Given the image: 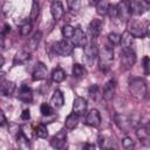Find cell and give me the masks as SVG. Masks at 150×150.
Returning a JSON list of instances; mask_svg holds the SVG:
<instances>
[{"mask_svg": "<svg viewBox=\"0 0 150 150\" xmlns=\"http://www.w3.org/2000/svg\"><path fill=\"white\" fill-rule=\"evenodd\" d=\"M128 89H129L131 96L135 97L136 100H143L146 96V91H148L146 83L141 77H132L129 81Z\"/></svg>", "mask_w": 150, "mask_h": 150, "instance_id": "6da1fadb", "label": "cell"}, {"mask_svg": "<svg viewBox=\"0 0 150 150\" xmlns=\"http://www.w3.org/2000/svg\"><path fill=\"white\" fill-rule=\"evenodd\" d=\"M98 68L101 71L107 73L110 69L111 62L114 61V49L110 46H104L98 52Z\"/></svg>", "mask_w": 150, "mask_h": 150, "instance_id": "7a4b0ae2", "label": "cell"}, {"mask_svg": "<svg viewBox=\"0 0 150 150\" xmlns=\"http://www.w3.org/2000/svg\"><path fill=\"white\" fill-rule=\"evenodd\" d=\"M136 62V54L132 48L122 47L121 52V68L123 70L130 69Z\"/></svg>", "mask_w": 150, "mask_h": 150, "instance_id": "3957f363", "label": "cell"}, {"mask_svg": "<svg viewBox=\"0 0 150 150\" xmlns=\"http://www.w3.org/2000/svg\"><path fill=\"white\" fill-rule=\"evenodd\" d=\"M53 50L55 54H57L60 56H68L74 50V43L70 42L68 39H64V40H61V41L54 43Z\"/></svg>", "mask_w": 150, "mask_h": 150, "instance_id": "277c9868", "label": "cell"}, {"mask_svg": "<svg viewBox=\"0 0 150 150\" xmlns=\"http://www.w3.org/2000/svg\"><path fill=\"white\" fill-rule=\"evenodd\" d=\"M131 16V9H130V0H122L117 5V18L123 21L128 22Z\"/></svg>", "mask_w": 150, "mask_h": 150, "instance_id": "5b68a950", "label": "cell"}, {"mask_svg": "<svg viewBox=\"0 0 150 150\" xmlns=\"http://www.w3.org/2000/svg\"><path fill=\"white\" fill-rule=\"evenodd\" d=\"M134 38H138V39H143L146 35V30L145 28H143V26L137 22V21H132L129 20L128 21V29H127Z\"/></svg>", "mask_w": 150, "mask_h": 150, "instance_id": "8992f818", "label": "cell"}, {"mask_svg": "<svg viewBox=\"0 0 150 150\" xmlns=\"http://www.w3.org/2000/svg\"><path fill=\"white\" fill-rule=\"evenodd\" d=\"M114 121L116 123V125L123 130V132H129L132 128V123H131V120L125 116V115H121V114H116L114 116Z\"/></svg>", "mask_w": 150, "mask_h": 150, "instance_id": "52a82bcc", "label": "cell"}, {"mask_svg": "<svg viewBox=\"0 0 150 150\" xmlns=\"http://www.w3.org/2000/svg\"><path fill=\"white\" fill-rule=\"evenodd\" d=\"M97 57H98V49H97L96 45L88 43L84 47V59H86V62L89 66H91Z\"/></svg>", "mask_w": 150, "mask_h": 150, "instance_id": "ba28073f", "label": "cell"}, {"mask_svg": "<svg viewBox=\"0 0 150 150\" xmlns=\"http://www.w3.org/2000/svg\"><path fill=\"white\" fill-rule=\"evenodd\" d=\"M66 139H67V132L64 129L60 130L56 135L53 136L52 141H50V145L54 148V149H61L66 144Z\"/></svg>", "mask_w": 150, "mask_h": 150, "instance_id": "9c48e42d", "label": "cell"}, {"mask_svg": "<svg viewBox=\"0 0 150 150\" xmlns=\"http://www.w3.org/2000/svg\"><path fill=\"white\" fill-rule=\"evenodd\" d=\"M47 67L43 62H38L34 70H33V74H32V79L33 81H41L43 79H46L47 76Z\"/></svg>", "mask_w": 150, "mask_h": 150, "instance_id": "30bf717a", "label": "cell"}, {"mask_svg": "<svg viewBox=\"0 0 150 150\" xmlns=\"http://www.w3.org/2000/svg\"><path fill=\"white\" fill-rule=\"evenodd\" d=\"M115 91H116V81L115 80H109L104 84V87H103V94H102V96H103V98L105 101L109 102V101L112 100V97L115 95Z\"/></svg>", "mask_w": 150, "mask_h": 150, "instance_id": "8fae6325", "label": "cell"}, {"mask_svg": "<svg viewBox=\"0 0 150 150\" xmlns=\"http://www.w3.org/2000/svg\"><path fill=\"white\" fill-rule=\"evenodd\" d=\"M87 105H88V103H87V101L83 98V97H76L75 100H74V102H73V112H75L76 115H79V116H82V115H84L86 114V111H87Z\"/></svg>", "mask_w": 150, "mask_h": 150, "instance_id": "7c38bea8", "label": "cell"}, {"mask_svg": "<svg viewBox=\"0 0 150 150\" xmlns=\"http://www.w3.org/2000/svg\"><path fill=\"white\" fill-rule=\"evenodd\" d=\"M86 124L89 127H94V128H97L101 124V115L97 109H91L88 112L86 117Z\"/></svg>", "mask_w": 150, "mask_h": 150, "instance_id": "4fadbf2b", "label": "cell"}, {"mask_svg": "<svg viewBox=\"0 0 150 150\" xmlns=\"http://www.w3.org/2000/svg\"><path fill=\"white\" fill-rule=\"evenodd\" d=\"M71 42L76 47H86L87 46V36L81 28H75L74 35L71 38Z\"/></svg>", "mask_w": 150, "mask_h": 150, "instance_id": "5bb4252c", "label": "cell"}, {"mask_svg": "<svg viewBox=\"0 0 150 150\" xmlns=\"http://www.w3.org/2000/svg\"><path fill=\"white\" fill-rule=\"evenodd\" d=\"M50 13H52V16L55 21H59L62 19L63 14H64V9H63V6L61 4V1L59 0H55L52 2L50 5Z\"/></svg>", "mask_w": 150, "mask_h": 150, "instance_id": "9a60e30c", "label": "cell"}, {"mask_svg": "<svg viewBox=\"0 0 150 150\" xmlns=\"http://www.w3.org/2000/svg\"><path fill=\"white\" fill-rule=\"evenodd\" d=\"M50 104L55 109H60L61 107H63V104H64V97H63V94H62L61 90L56 89L54 91V94L50 97Z\"/></svg>", "mask_w": 150, "mask_h": 150, "instance_id": "2e32d148", "label": "cell"}, {"mask_svg": "<svg viewBox=\"0 0 150 150\" xmlns=\"http://www.w3.org/2000/svg\"><path fill=\"white\" fill-rule=\"evenodd\" d=\"M102 26H103V22L100 19H93L90 21V23H89V32H90L93 39L97 38L100 35V33L102 30Z\"/></svg>", "mask_w": 150, "mask_h": 150, "instance_id": "e0dca14e", "label": "cell"}, {"mask_svg": "<svg viewBox=\"0 0 150 150\" xmlns=\"http://www.w3.org/2000/svg\"><path fill=\"white\" fill-rule=\"evenodd\" d=\"M18 97H19V100H21V101L25 102V103H29V102H32V100H33L32 89H30L28 86L22 84L21 88H20V91H19Z\"/></svg>", "mask_w": 150, "mask_h": 150, "instance_id": "ac0fdd59", "label": "cell"}, {"mask_svg": "<svg viewBox=\"0 0 150 150\" xmlns=\"http://www.w3.org/2000/svg\"><path fill=\"white\" fill-rule=\"evenodd\" d=\"M130 9H131V14H143L146 11V6L143 5V2L137 1V0H130Z\"/></svg>", "mask_w": 150, "mask_h": 150, "instance_id": "d6986e66", "label": "cell"}, {"mask_svg": "<svg viewBox=\"0 0 150 150\" xmlns=\"http://www.w3.org/2000/svg\"><path fill=\"white\" fill-rule=\"evenodd\" d=\"M41 36H42L41 32H35V33L29 38L27 46H28V48H29L30 52H34V50L38 48V46H39V43H40V40H41Z\"/></svg>", "mask_w": 150, "mask_h": 150, "instance_id": "ffe728a7", "label": "cell"}, {"mask_svg": "<svg viewBox=\"0 0 150 150\" xmlns=\"http://www.w3.org/2000/svg\"><path fill=\"white\" fill-rule=\"evenodd\" d=\"M29 59H30V53L29 52H27V50H20V52H18L15 54L13 64H22V63L27 62Z\"/></svg>", "mask_w": 150, "mask_h": 150, "instance_id": "44dd1931", "label": "cell"}, {"mask_svg": "<svg viewBox=\"0 0 150 150\" xmlns=\"http://www.w3.org/2000/svg\"><path fill=\"white\" fill-rule=\"evenodd\" d=\"M15 90V83L12 81H2L1 83V94L4 96H12Z\"/></svg>", "mask_w": 150, "mask_h": 150, "instance_id": "7402d4cb", "label": "cell"}, {"mask_svg": "<svg viewBox=\"0 0 150 150\" xmlns=\"http://www.w3.org/2000/svg\"><path fill=\"white\" fill-rule=\"evenodd\" d=\"M16 144L20 149H29L30 148V144H29V138L23 134V132H20L18 136H16Z\"/></svg>", "mask_w": 150, "mask_h": 150, "instance_id": "603a6c76", "label": "cell"}, {"mask_svg": "<svg viewBox=\"0 0 150 150\" xmlns=\"http://www.w3.org/2000/svg\"><path fill=\"white\" fill-rule=\"evenodd\" d=\"M79 115H76L75 112H71L70 115H68L67 117H66V121H64V125H66V128L67 129H74L76 125H77V123H79V117H77Z\"/></svg>", "mask_w": 150, "mask_h": 150, "instance_id": "cb8c5ba5", "label": "cell"}, {"mask_svg": "<svg viewBox=\"0 0 150 150\" xmlns=\"http://www.w3.org/2000/svg\"><path fill=\"white\" fill-rule=\"evenodd\" d=\"M71 71H73L74 77H76V79H82L87 75V69L84 68V66H82L80 63H74Z\"/></svg>", "mask_w": 150, "mask_h": 150, "instance_id": "d4e9b609", "label": "cell"}, {"mask_svg": "<svg viewBox=\"0 0 150 150\" xmlns=\"http://www.w3.org/2000/svg\"><path fill=\"white\" fill-rule=\"evenodd\" d=\"M109 1L108 0H100L96 4V12L98 15H105L108 14V9H109Z\"/></svg>", "mask_w": 150, "mask_h": 150, "instance_id": "484cf974", "label": "cell"}, {"mask_svg": "<svg viewBox=\"0 0 150 150\" xmlns=\"http://www.w3.org/2000/svg\"><path fill=\"white\" fill-rule=\"evenodd\" d=\"M122 40H121V43H122V47H128V48H132V45H134V36L125 30L122 35Z\"/></svg>", "mask_w": 150, "mask_h": 150, "instance_id": "4316f807", "label": "cell"}, {"mask_svg": "<svg viewBox=\"0 0 150 150\" xmlns=\"http://www.w3.org/2000/svg\"><path fill=\"white\" fill-rule=\"evenodd\" d=\"M64 79H66V73L63 71V69H61V68H55V69L53 70V73H52V80H53L54 82L60 83V82H62Z\"/></svg>", "mask_w": 150, "mask_h": 150, "instance_id": "83f0119b", "label": "cell"}, {"mask_svg": "<svg viewBox=\"0 0 150 150\" xmlns=\"http://www.w3.org/2000/svg\"><path fill=\"white\" fill-rule=\"evenodd\" d=\"M34 134L39 137V138H46L47 136H48V130H47V127L45 125V124H39L36 128H35V130H34Z\"/></svg>", "mask_w": 150, "mask_h": 150, "instance_id": "f1b7e54d", "label": "cell"}, {"mask_svg": "<svg viewBox=\"0 0 150 150\" xmlns=\"http://www.w3.org/2000/svg\"><path fill=\"white\" fill-rule=\"evenodd\" d=\"M39 13H40V7H39V4L36 1H33L32 4V9H30V14H29V19L32 21H35L39 16Z\"/></svg>", "mask_w": 150, "mask_h": 150, "instance_id": "f546056e", "label": "cell"}, {"mask_svg": "<svg viewBox=\"0 0 150 150\" xmlns=\"http://www.w3.org/2000/svg\"><path fill=\"white\" fill-rule=\"evenodd\" d=\"M74 32H75V28L70 25H66L62 28V35L64 39H71L74 35Z\"/></svg>", "mask_w": 150, "mask_h": 150, "instance_id": "4dcf8cb0", "label": "cell"}, {"mask_svg": "<svg viewBox=\"0 0 150 150\" xmlns=\"http://www.w3.org/2000/svg\"><path fill=\"white\" fill-rule=\"evenodd\" d=\"M121 40H122V36L117 33H109L108 34V41L110 42V45L112 46H117L121 43Z\"/></svg>", "mask_w": 150, "mask_h": 150, "instance_id": "1f68e13d", "label": "cell"}, {"mask_svg": "<svg viewBox=\"0 0 150 150\" xmlns=\"http://www.w3.org/2000/svg\"><path fill=\"white\" fill-rule=\"evenodd\" d=\"M40 111L43 116H50L53 114V107L49 103H42L40 107Z\"/></svg>", "mask_w": 150, "mask_h": 150, "instance_id": "d6a6232c", "label": "cell"}, {"mask_svg": "<svg viewBox=\"0 0 150 150\" xmlns=\"http://www.w3.org/2000/svg\"><path fill=\"white\" fill-rule=\"evenodd\" d=\"M32 30V23H25L20 27V35L21 36H28V34Z\"/></svg>", "mask_w": 150, "mask_h": 150, "instance_id": "836d02e7", "label": "cell"}, {"mask_svg": "<svg viewBox=\"0 0 150 150\" xmlns=\"http://www.w3.org/2000/svg\"><path fill=\"white\" fill-rule=\"evenodd\" d=\"M122 145H123L124 149H131V148L135 146V142H134V139L131 137H128L127 136V137H124L122 139Z\"/></svg>", "mask_w": 150, "mask_h": 150, "instance_id": "e575fe53", "label": "cell"}, {"mask_svg": "<svg viewBox=\"0 0 150 150\" xmlns=\"http://www.w3.org/2000/svg\"><path fill=\"white\" fill-rule=\"evenodd\" d=\"M67 2H68L69 8L73 12H77L79 11V8H80V0H67Z\"/></svg>", "mask_w": 150, "mask_h": 150, "instance_id": "d590c367", "label": "cell"}, {"mask_svg": "<svg viewBox=\"0 0 150 150\" xmlns=\"http://www.w3.org/2000/svg\"><path fill=\"white\" fill-rule=\"evenodd\" d=\"M143 69H144V74L145 75L150 74V57L149 56H144L143 57Z\"/></svg>", "mask_w": 150, "mask_h": 150, "instance_id": "8d00e7d4", "label": "cell"}, {"mask_svg": "<svg viewBox=\"0 0 150 150\" xmlns=\"http://www.w3.org/2000/svg\"><path fill=\"white\" fill-rule=\"evenodd\" d=\"M97 91H98V87H97V84H93V86L89 88V90H88L89 97H90L91 100H95L96 96H97Z\"/></svg>", "mask_w": 150, "mask_h": 150, "instance_id": "74e56055", "label": "cell"}, {"mask_svg": "<svg viewBox=\"0 0 150 150\" xmlns=\"http://www.w3.org/2000/svg\"><path fill=\"white\" fill-rule=\"evenodd\" d=\"M108 14H109V16H110L111 19L117 18V6L110 5V6H109V9H108Z\"/></svg>", "mask_w": 150, "mask_h": 150, "instance_id": "f35d334b", "label": "cell"}, {"mask_svg": "<svg viewBox=\"0 0 150 150\" xmlns=\"http://www.w3.org/2000/svg\"><path fill=\"white\" fill-rule=\"evenodd\" d=\"M21 118H22L23 121H28V120L30 118V111H29V109H25V110L21 112Z\"/></svg>", "mask_w": 150, "mask_h": 150, "instance_id": "ab89813d", "label": "cell"}, {"mask_svg": "<svg viewBox=\"0 0 150 150\" xmlns=\"http://www.w3.org/2000/svg\"><path fill=\"white\" fill-rule=\"evenodd\" d=\"M7 124V120H6V116L4 112H0V125L1 127H5Z\"/></svg>", "mask_w": 150, "mask_h": 150, "instance_id": "60d3db41", "label": "cell"}, {"mask_svg": "<svg viewBox=\"0 0 150 150\" xmlns=\"http://www.w3.org/2000/svg\"><path fill=\"white\" fill-rule=\"evenodd\" d=\"M9 32H11V26L6 23V25L4 26V29H2V32H1V34H2V35H6V34H8Z\"/></svg>", "mask_w": 150, "mask_h": 150, "instance_id": "b9f144b4", "label": "cell"}, {"mask_svg": "<svg viewBox=\"0 0 150 150\" xmlns=\"http://www.w3.org/2000/svg\"><path fill=\"white\" fill-rule=\"evenodd\" d=\"M144 129H145V131L148 132V135L150 136V121H149V122H148V123L145 124V127H144Z\"/></svg>", "mask_w": 150, "mask_h": 150, "instance_id": "7bdbcfd3", "label": "cell"}, {"mask_svg": "<svg viewBox=\"0 0 150 150\" xmlns=\"http://www.w3.org/2000/svg\"><path fill=\"white\" fill-rule=\"evenodd\" d=\"M145 30H146V35H149V36H150V23L148 25V27L145 28Z\"/></svg>", "mask_w": 150, "mask_h": 150, "instance_id": "ee69618b", "label": "cell"}, {"mask_svg": "<svg viewBox=\"0 0 150 150\" xmlns=\"http://www.w3.org/2000/svg\"><path fill=\"white\" fill-rule=\"evenodd\" d=\"M84 148H89V149H94V148H95V145H93V144H86V145H84Z\"/></svg>", "mask_w": 150, "mask_h": 150, "instance_id": "f6af8a7d", "label": "cell"}, {"mask_svg": "<svg viewBox=\"0 0 150 150\" xmlns=\"http://www.w3.org/2000/svg\"><path fill=\"white\" fill-rule=\"evenodd\" d=\"M98 1H100V0H89V4H90V5H94V4L96 5Z\"/></svg>", "mask_w": 150, "mask_h": 150, "instance_id": "bcb514c9", "label": "cell"}, {"mask_svg": "<svg viewBox=\"0 0 150 150\" xmlns=\"http://www.w3.org/2000/svg\"><path fill=\"white\" fill-rule=\"evenodd\" d=\"M4 62H5V60H4V57L1 56V62H0V67H2V66H4Z\"/></svg>", "mask_w": 150, "mask_h": 150, "instance_id": "7dc6e473", "label": "cell"}, {"mask_svg": "<svg viewBox=\"0 0 150 150\" xmlns=\"http://www.w3.org/2000/svg\"><path fill=\"white\" fill-rule=\"evenodd\" d=\"M144 1H145L146 4H150V0H144Z\"/></svg>", "mask_w": 150, "mask_h": 150, "instance_id": "c3c4849f", "label": "cell"}]
</instances>
